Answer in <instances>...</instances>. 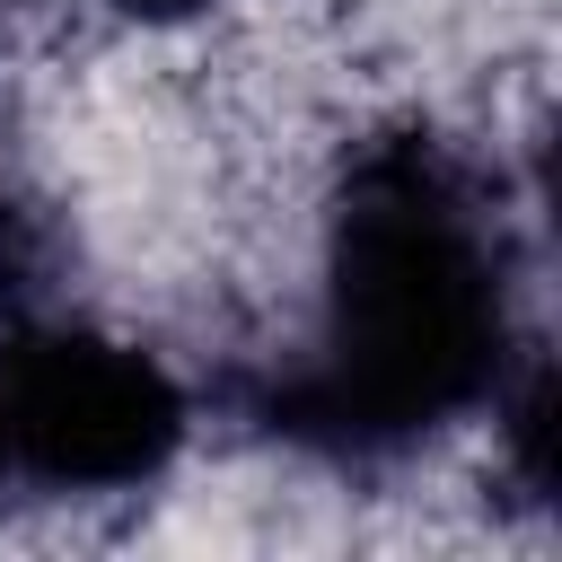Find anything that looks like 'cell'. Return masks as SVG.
<instances>
[{"mask_svg": "<svg viewBox=\"0 0 562 562\" xmlns=\"http://www.w3.org/2000/svg\"><path fill=\"white\" fill-rule=\"evenodd\" d=\"M211 413L193 351L149 325L53 299L0 325V465L9 501L44 509H123L184 474Z\"/></svg>", "mask_w": 562, "mask_h": 562, "instance_id": "1", "label": "cell"}, {"mask_svg": "<svg viewBox=\"0 0 562 562\" xmlns=\"http://www.w3.org/2000/svg\"><path fill=\"white\" fill-rule=\"evenodd\" d=\"M79 9H97L105 26H132L149 44H184V35H211L237 0H79Z\"/></svg>", "mask_w": 562, "mask_h": 562, "instance_id": "2", "label": "cell"}, {"mask_svg": "<svg viewBox=\"0 0 562 562\" xmlns=\"http://www.w3.org/2000/svg\"><path fill=\"white\" fill-rule=\"evenodd\" d=\"M9 44H18V0H0V70H9Z\"/></svg>", "mask_w": 562, "mask_h": 562, "instance_id": "3", "label": "cell"}, {"mask_svg": "<svg viewBox=\"0 0 562 562\" xmlns=\"http://www.w3.org/2000/svg\"><path fill=\"white\" fill-rule=\"evenodd\" d=\"M0 501H9V465H0Z\"/></svg>", "mask_w": 562, "mask_h": 562, "instance_id": "4", "label": "cell"}]
</instances>
